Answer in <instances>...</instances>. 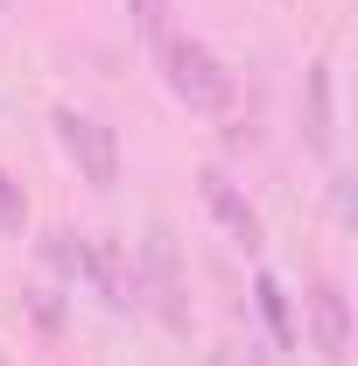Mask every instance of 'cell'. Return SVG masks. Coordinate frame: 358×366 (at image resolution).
<instances>
[{
	"instance_id": "obj_7",
	"label": "cell",
	"mask_w": 358,
	"mask_h": 366,
	"mask_svg": "<svg viewBox=\"0 0 358 366\" xmlns=\"http://www.w3.org/2000/svg\"><path fill=\"white\" fill-rule=\"evenodd\" d=\"M302 92H310V113H302V127H310V148H316V155H330V141H337V127H330V64H310Z\"/></svg>"
},
{
	"instance_id": "obj_6",
	"label": "cell",
	"mask_w": 358,
	"mask_h": 366,
	"mask_svg": "<svg viewBox=\"0 0 358 366\" xmlns=\"http://www.w3.org/2000/svg\"><path fill=\"white\" fill-rule=\"evenodd\" d=\"M253 303H260V324H267V338L281 345V352H295V338H302V331H295V310H288V289H281L274 274H260V282H253Z\"/></svg>"
},
{
	"instance_id": "obj_1",
	"label": "cell",
	"mask_w": 358,
	"mask_h": 366,
	"mask_svg": "<svg viewBox=\"0 0 358 366\" xmlns=\"http://www.w3.org/2000/svg\"><path fill=\"white\" fill-rule=\"evenodd\" d=\"M155 56H162V85L190 113H225L239 99V78L225 71V56L211 43H197V36H169V43H155Z\"/></svg>"
},
{
	"instance_id": "obj_10",
	"label": "cell",
	"mask_w": 358,
	"mask_h": 366,
	"mask_svg": "<svg viewBox=\"0 0 358 366\" xmlns=\"http://www.w3.org/2000/svg\"><path fill=\"white\" fill-rule=\"evenodd\" d=\"M21 219H29V204H21V190H14V177L0 169V232H21Z\"/></svg>"
},
{
	"instance_id": "obj_2",
	"label": "cell",
	"mask_w": 358,
	"mask_h": 366,
	"mask_svg": "<svg viewBox=\"0 0 358 366\" xmlns=\"http://www.w3.org/2000/svg\"><path fill=\"white\" fill-rule=\"evenodd\" d=\"M56 141H63V155L78 162V177H85L91 190H113V183H120V134H113L98 113L56 106Z\"/></svg>"
},
{
	"instance_id": "obj_11",
	"label": "cell",
	"mask_w": 358,
	"mask_h": 366,
	"mask_svg": "<svg viewBox=\"0 0 358 366\" xmlns=\"http://www.w3.org/2000/svg\"><path fill=\"white\" fill-rule=\"evenodd\" d=\"M0 7H7V0H0Z\"/></svg>"
},
{
	"instance_id": "obj_4",
	"label": "cell",
	"mask_w": 358,
	"mask_h": 366,
	"mask_svg": "<svg viewBox=\"0 0 358 366\" xmlns=\"http://www.w3.org/2000/svg\"><path fill=\"white\" fill-rule=\"evenodd\" d=\"M310 345L323 366H344L352 360V303L337 282H316L310 289Z\"/></svg>"
},
{
	"instance_id": "obj_8",
	"label": "cell",
	"mask_w": 358,
	"mask_h": 366,
	"mask_svg": "<svg viewBox=\"0 0 358 366\" xmlns=\"http://www.w3.org/2000/svg\"><path fill=\"white\" fill-rule=\"evenodd\" d=\"M43 261L56 274H71V282H78V274H85V239H78V232H49L43 239Z\"/></svg>"
},
{
	"instance_id": "obj_3",
	"label": "cell",
	"mask_w": 358,
	"mask_h": 366,
	"mask_svg": "<svg viewBox=\"0 0 358 366\" xmlns=\"http://www.w3.org/2000/svg\"><path fill=\"white\" fill-rule=\"evenodd\" d=\"M197 183H204V212L218 219V232L239 247V254H260V212L246 204V190L225 177V169H204Z\"/></svg>"
},
{
	"instance_id": "obj_5",
	"label": "cell",
	"mask_w": 358,
	"mask_h": 366,
	"mask_svg": "<svg viewBox=\"0 0 358 366\" xmlns=\"http://www.w3.org/2000/svg\"><path fill=\"white\" fill-rule=\"evenodd\" d=\"M78 282H91L113 310H134V303H140V274L127 268L120 239H85V274H78Z\"/></svg>"
},
{
	"instance_id": "obj_9",
	"label": "cell",
	"mask_w": 358,
	"mask_h": 366,
	"mask_svg": "<svg viewBox=\"0 0 358 366\" xmlns=\"http://www.w3.org/2000/svg\"><path fill=\"white\" fill-rule=\"evenodd\" d=\"M134 7V21H140V36L148 43H169L176 29H169V14H176V0H127Z\"/></svg>"
}]
</instances>
